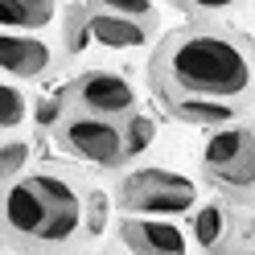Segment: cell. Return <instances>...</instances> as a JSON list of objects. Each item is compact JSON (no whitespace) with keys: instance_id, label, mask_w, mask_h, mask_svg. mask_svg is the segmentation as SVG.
<instances>
[{"instance_id":"6da1fadb","label":"cell","mask_w":255,"mask_h":255,"mask_svg":"<svg viewBox=\"0 0 255 255\" xmlns=\"http://www.w3.org/2000/svg\"><path fill=\"white\" fill-rule=\"evenodd\" d=\"M148 83L161 103L214 99L239 107L255 99V45L222 25H185L156 45Z\"/></svg>"},{"instance_id":"7a4b0ae2","label":"cell","mask_w":255,"mask_h":255,"mask_svg":"<svg viewBox=\"0 0 255 255\" xmlns=\"http://www.w3.org/2000/svg\"><path fill=\"white\" fill-rule=\"evenodd\" d=\"M0 235L33 255H62L87 235V194L58 173H21L0 185Z\"/></svg>"},{"instance_id":"3957f363","label":"cell","mask_w":255,"mask_h":255,"mask_svg":"<svg viewBox=\"0 0 255 255\" xmlns=\"http://www.w3.org/2000/svg\"><path fill=\"white\" fill-rule=\"evenodd\" d=\"M202 169L231 202L255 198V128L251 124H222L202 144Z\"/></svg>"},{"instance_id":"277c9868","label":"cell","mask_w":255,"mask_h":255,"mask_svg":"<svg viewBox=\"0 0 255 255\" xmlns=\"http://www.w3.org/2000/svg\"><path fill=\"white\" fill-rule=\"evenodd\" d=\"M116 206L124 214H148V218H177L194 214L198 206V185L185 173L173 169H136L124 173L116 185Z\"/></svg>"},{"instance_id":"5b68a950","label":"cell","mask_w":255,"mask_h":255,"mask_svg":"<svg viewBox=\"0 0 255 255\" xmlns=\"http://www.w3.org/2000/svg\"><path fill=\"white\" fill-rule=\"evenodd\" d=\"M58 148L78 156L87 165H99V169H116L128 165V148H124V128L116 120H99V116H87V111H74V116L62 120L58 128Z\"/></svg>"},{"instance_id":"8992f818","label":"cell","mask_w":255,"mask_h":255,"mask_svg":"<svg viewBox=\"0 0 255 255\" xmlns=\"http://www.w3.org/2000/svg\"><path fill=\"white\" fill-rule=\"evenodd\" d=\"M70 99H74L78 111H87V116L120 124V120H128L136 111V87L116 70H87V74L74 78Z\"/></svg>"},{"instance_id":"52a82bcc","label":"cell","mask_w":255,"mask_h":255,"mask_svg":"<svg viewBox=\"0 0 255 255\" xmlns=\"http://www.w3.org/2000/svg\"><path fill=\"white\" fill-rule=\"evenodd\" d=\"M116 239L128 255H189V239L173 218H148V214H124Z\"/></svg>"},{"instance_id":"ba28073f","label":"cell","mask_w":255,"mask_h":255,"mask_svg":"<svg viewBox=\"0 0 255 255\" xmlns=\"http://www.w3.org/2000/svg\"><path fill=\"white\" fill-rule=\"evenodd\" d=\"M54 66L50 41H41L37 33H0V74L8 78H45Z\"/></svg>"},{"instance_id":"9c48e42d","label":"cell","mask_w":255,"mask_h":255,"mask_svg":"<svg viewBox=\"0 0 255 255\" xmlns=\"http://www.w3.org/2000/svg\"><path fill=\"white\" fill-rule=\"evenodd\" d=\"M87 29L107 50H140L152 37V21L120 17V12H107V8H87Z\"/></svg>"},{"instance_id":"30bf717a","label":"cell","mask_w":255,"mask_h":255,"mask_svg":"<svg viewBox=\"0 0 255 255\" xmlns=\"http://www.w3.org/2000/svg\"><path fill=\"white\" fill-rule=\"evenodd\" d=\"M194 243L206 251V255H222L235 239V214L227 210L222 202H206V206H194Z\"/></svg>"},{"instance_id":"8fae6325","label":"cell","mask_w":255,"mask_h":255,"mask_svg":"<svg viewBox=\"0 0 255 255\" xmlns=\"http://www.w3.org/2000/svg\"><path fill=\"white\" fill-rule=\"evenodd\" d=\"M165 111H169L173 120H181V124L222 128V124L235 120L239 107H231V103H214V99H173V103H165Z\"/></svg>"},{"instance_id":"7c38bea8","label":"cell","mask_w":255,"mask_h":255,"mask_svg":"<svg viewBox=\"0 0 255 255\" xmlns=\"http://www.w3.org/2000/svg\"><path fill=\"white\" fill-rule=\"evenodd\" d=\"M25 120H29V99H25V91L0 78V132H12V128H21Z\"/></svg>"},{"instance_id":"4fadbf2b","label":"cell","mask_w":255,"mask_h":255,"mask_svg":"<svg viewBox=\"0 0 255 255\" xmlns=\"http://www.w3.org/2000/svg\"><path fill=\"white\" fill-rule=\"evenodd\" d=\"M120 128H124V148H128V161L132 156H140L148 144H152V136H156V128H152V120L148 116H128V120H120Z\"/></svg>"},{"instance_id":"5bb4252c","label":"cell","mask_w":255,"mask_h":255,"mask_svg":"<svg viewBox=\"0 0 255 255\" xmlns=\"http://www.w3.org/2000/svg\"><path fill=\"white\" fill-rule=\"evenodd\" d=\"M29 156H33V148H29V140H4L0 144V181H12L21 177Z\"/></svg>"},{"instance_id":"9a60e30c","label":"cell","mask_w":255,"mask_h":255,"mask_svg":"<svg viewBox=\"0 0 255 255\" xmlns=\"http://www.w3.org/2000/svg\"><path fill=\"white\" fill-rule=\"evenodd\" d=\"M0 25L4 29H25V33H33V29H45L37 21L33 8H25L21 0H0Z\"/></svg>"},{"instance_id":"2e32d148","label":"cell","mask_w":255,"mask_h":255,"mask_svg":"<svg viewBox=\"0 0 255 255\" xmlns=\"http://www.w3.org/2000/svg\"><path fill=\"white\" fill-rule=\"evenodd\" d=\"M91 8H107L120 17H136V21H152V0H91Z\"/></svg>"},{"instance_id":"e0dca14e","label":"cell","mask_w":255,"mask_h":255,"mask_svg":"<svg viewBox=\"0 0 255 255\" xmlns=\"http://www.w3.org/2000/svg\"><path fill=\"white\" fill-rule=\"evenodd\" d=\"M62 111H66V95H45V99H37V107H33V120L41 128H54L62 120Z\"/></svg>"},{"instance_id":"ac0fdd59","label":"cell","mask_w":255,"mask_h":255,"mask_svg":"<svg viewBox=\"0 0 255 255\" xmlns=\"http://www.w3.org/2000/svg\"><path fill=\"white\" fill-rule=\"evenodd\" d=\"M103 218H107V202H103V194H91V198H87V235H91V239L103 231Z\"/></svg>"},{"instance_id":"d6986e66","label":"cell","mask_w":255,"mask_h":255,"mask_svg":"<svg viewBox=\"0 0 255 255\" xmlns=\"http://www.w3.org/2000/svg\"><path fill=\"white\" fill-rule=\"evenodd\" d=\"M91 37V29H87V12H70V37L66 45L70 50H83V41Z\"/></svg>"},{"instance_id":"ffe728a7","label":"cell","mask_w":255,"mask_h":255,"mask_svg":"<svg viewBox=\"0 0 255 255\" xmlns=\"http://www.w3.org/2000/svg\"><path fill=\"white\" fill-rule=\"evenodd\" d=\"M235 239H243V243H251V247H255V210L235 218Z\"/></svg>"},{"instance_id":"44dd1931","label":"cell","mask_w":255,"mask_h":255,"mask_svg":"<svg viewBox=\"0 0 255 255\" xmlns=\"http://www.w3.org/2000/svg\"><path fill=\"white\" fill-rule=\"evenodd\" d=\"M21 4H25V8H33L41 25H50V21H54V4H58V0H21Z\"/></svg>"},{"instance_id":"7402d4cb","label":"cell","mask_w":255,"mask_h":255,"mask_svg":"<svg viewBox=\"0 0 255 255\" xmlns=\"http://www.w3.org/2000/svg\"><path fill=\"white\" fill-rule=\"evenodd\" d=\"M185 4H194V8H206V12H222V8H235L239 0H185Z\"/></svg>"},{"instance_id":"603a6c76","label":"cell","mask_w":255,"mask_h":255,"mask_svg":"<svg viewBox=\"0 0 255 255\" xmlns=\"http://www.w3.org/2000/svg\"><path fill=\"white\" fill-rule=\"evenodd\" d=\"M222 255H255V247H251V243H243V239H239V247H227Z\"/></svg>"},{"instance_id":"cb8c5ba5","label":"cell","mask_w":255,"mask_h":255,"mask_svg":"<svg viewBox=\"0 0 255 255\" xmlns=\"http://www.w3.org/2000/svg\"><path fill=\"white\" fill-rule=\"evenodd\" d=\"M0 255H4V251H0Z\"/></svg>"}]
</instances>
